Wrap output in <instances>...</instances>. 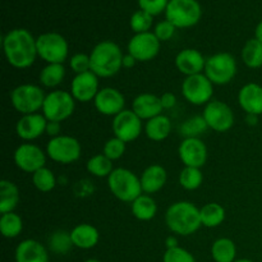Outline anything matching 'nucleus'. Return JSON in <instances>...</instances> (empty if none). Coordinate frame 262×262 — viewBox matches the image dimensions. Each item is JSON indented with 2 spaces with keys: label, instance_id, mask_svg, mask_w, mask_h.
<instances>
[{
  "label": "nucleus",
  "instance_id": "nucleus-1",
  "mask_svg": "<svg viewBox=\"0 0 262 262\" xmlns=\"http://www.w3.org/2000/svg\"><path fill=\"white\" fill-rule=\"evenodd\" d=\"M3 49L8 63L17 69L32 66L37 55L36 38L26 28H14L3 38Z\"/></svg>",
  "mask_w": 262,
  "mask_h": 262
},
{
  "label": "nucleus",
  "instance_id": "nucleus-2",
  "mask_svg": "<svg viewBox=\"0 0 262 262\" xmlns=\"http://www.w3.org/2000/svg\"><path fill=\"white\" fill-rule=\"evenodd\" d=\"M165 223L170 232L178 235H191L202 225L200 209L192 202L179 201L166 210Z\"/></svg>",
  "mask_w": 262,
  "mask_h": 262
},
{
  "label": "nucleus",
  "instance_id": "nucleus-3",
  "mask_svg": "<svg viewBox=\"0 0 262 262\" xmlns=\"http://www.w3.org/2000/svg\"><path fill=\"white\" fill-rule=\"evenodd\" d=\"M122 49L113 41H101L92 49L90 54L91 72L97 77L109 78L115 76L123 67Z\"/></svg>",
  "mask_w": 262,
  "mask_h": 262
},
{
  "label": "nucleus",
  "instance_id": "nucleus-4",
  "mask_svg": "<svg viewBox=\"0 0 262 262\" xmlns=\"http://www.w3.org/2000/svg\"><path fill=\"white\" fill-rule=\"evenodd\" d=\"M107 186L110 192L123 202L132 204L143 193L141 179L133 171L125 168H117L107 177Z\"/></svg>",
  "mask_w": 262,
  "mask_h": 262
},
{
  "label": "nucleus",
  "instance_id": "nucleus-5",
  "mask_svg": "<svg viewBox=\"0 0 262 262\" xmlns=\"http://www.w3.org/2000/svg\"><path fill=\"white\" fill-rule=\"evenodd\" d=\"M202 9L197 0H169L165 17L177 28L193 27L201 19Z\"/></svg>",
  "mask_w": 262,
  "mask_h": 262
},
{
  "label": "nucleus",
  "instance_id": "nucleus-6",
  "mask_svg": "<svg viewBox=\"0 0 262 262\" xmlns=\"http://www.w3.org/2000/svg\"><path fill=\"white\" fill-rule=\"evenodd\" d=\"M46 95L41 87L36 84L25 83L15 87L10 94V101L13 107L22 115L35 114L38 110H42Z\"/></svg>",
  "mask_w": 262,
  "mask_h": 262
},
{
  "label": "nucleus",
  "instance_id": "nucleus-7",
  "mask_svg": "<svg viewBox=\"0 0 262 262\" xmlns=\"http://www.w3.org/2000/svg\"><path fill=\"white\" fill-rule=\"evenodd\" d=\"M76 100L71 92L55 90L46 95L42 105V114L48 122H64L74 112Z\"/></svg>",
  "mask_w": 262,
  "mask_h": 262
},
{
  "label": "nucleus",
  "instance_id": "nucleus-8",
  "mask_svg": "<svg viewBox=\"0 0 262 262\" xmlns=\"http://www.w3.org/2000/svg\"><path fill=\"white\" fill-rule=\"evenodd\" d=\"M36 46L37 55L48 64H63L68 58V42L60 33H42L36 38Z\"/></svg>",
  "mask_w": 262,
  "mask_h": 262
},
{
  "label": "nucleus",
  "instance_id": "nucleus-9",
  "mask_svg": "<svg viewBox=\"0 0 262 262\" xmlns=\"http://www.w3.org/2000/svg\"><path fill=\"white\" fill-rule=\"evenodd\" d=\"M237 74V61L229 53H217L206 59L205 76L212 84H227Z\"/></svg>",
  "mask_w": 262,
  "mask_h": 262
},
{
  "label": "nucleus",
  "instance_id": "nucleus-10",
  "mask_svg": "<svg viewBox=\"0 0 262 262\" xmlns=\"http://www.w3.org/2000/svg\"><path fill=\"white\" fill-rule=\"evenodd\" d=\"M81 143L72 136L60 135L51 138L46 146V154L53 161L59 164H72L81 156Z\"/></svg>",
  "mask_w": 262,
  "mask_h": 262
},
{
  "label": "nucleus",
  "instance_id": "nucleus-11",
  "mask_svg": "<svg viewBox=\"0 0 262 262\" xmlns=\"http://www.w3.org/2000/svg\"><path fill=\"white\" fill-rule=\"evenodd\" d=\"M182 94L192 105H206L211 101L214 95V84L205 73L186 77L182 83Z\"/></svg>",
  "mask_w": 262,
  "mask_h": 262
},
{
  "label": "nucleus",
  "instance_id": "nucleus-12",
  "mask_svg": "<svg viewBox=\"0 0 262 262\" xmlns=\"http://www.w3.org/2000/svg\"><path fill=\"white\" fill-rule=\"evenodd\" d=\"M202 117L207 127L215 132H228L234 125V113L229 105L220 100H211L205 105Z\"/></svg>",
  "mask_w": 262,
  "mask_h": 262
},
{
  "label": "nucleus",
  "instance_id": "nucleus-13",
  "mask_svg": "<svg viewBox=\"0 0 262 262\" xmlns=\"http://www.w3.org/2000/svg\"><path fill=\"white\" fill-rule=\"evenodd\" d=\"M113 132L114 137L123 142H133L140 137L142 132V119L133 110H123L113 119Z\"/></svg>",
  "mask_w": 262,
  "mask_h": 262
},
{
  "label": "nucleus",
  "instance_id": "nucleus-14",
  "mask_svg": "<svg viewBox=\"0 0 262 262\" xmlns=\"http://www.w3.org/2000/svg\"><path fill=\"white\" fill-rule=\"evenodd\" d=\"M160 51V41L154 32L136 33L128 42V54L137 61H150Z\"/></svg>",
  "mask_w": 262,
  "mask_h": 262
},
{
  "label": "nucleus",
  "instance_id": "nucleus-15",
  "mask_svg": "<svg viewBox=\"0 0 262 262\" xmlns=\"http://www.w3.org/2000/svg\"><path fill=\"white\" fill-rule=\"evenodd\" d=\"M14 163L25 173H35L43 168L46 155L38 146L33 143H22L14 151Z\"/></svg>",
  "mask_w": 262,
  "mask_h": 262
},
{
  "label": "nucleus",
  "instance_id": "nucleus-16",
  "mask_svg": "<svg viewBox=\"0 0 262 262\" xmlns=\"http://www.w3.org/2000/svg\"><path fill=\"white\" fill-rule=\"evenodd\" d=\"M179 159L184 166L200 168L207 161V147L205 142L200 138H184L178 148Z\"/></svg>",
  "mask_w": 262,
  "mask_h": 262
},
{
  "label": "nucleus",
  "instance_id": "nucleus-17",
  "mask_svg": "<svg viewBox=\"0 0 262 262\" xmlns=\"http://www.w3.org/2000/svg\"><path fill=\"white\" fill-rule=\"evenodd\" d=\"M94 104L100 114L106 115V117H115L124 110L125 99L119 90L105 87L97 92Z\"/></svg>",
  "mask_w": 262,
  "mask_h": 262
},
{
  "label": "nucleus",
  "instance_id": "nucleus-18",
  "mask_svg": "<svg viewBox=\"0 0 262 262\" xmlns=\"http://www.w3.org/2000/svg\"><path fill=\"white\" fill-rule=\"evenodd\" d=\"M99 91V77L94 72L90 71L76 74V77L72 79L71 94L77 101H92Z\"/></svg>",
  "mask_w": 262,
  "mask_h": 262
},
{
  "label": "nucleus",
  "instance_id": "nucleus-19",
  "mask_svg": "<svg viewBox=\"0 0 262 262\" xmlns=\"http://www.w3.org/2000/svg\"><path fill=\"white\" fill-rule=\"evenodd\" d=\"M46 125L48 119L40 113L22 115L15 124V133L22 140L32 141L46 133Z\"/></svg>",
  "mask_w": 262,
  "mask_h": 262
},
{
  "label": "nucleus",
  "instance_id": "nucleus-20",
  "mask_svg": "<svg viewBox=\"0 0 262 262\" xmlns=\"http://www.w3.org/2000/svg\"><path fill=\"white\" fill-rule=\"evenodd\" d=\"M205 66L206 59L196 49H184L176 56V67L187 77L205 72Z\"/></svg>",
  "mask_w": 262,
  "mask_h": 262
},
{
  "label": "nucleus",
  "instance_id": "nucleus-21",
  "mask_svg": "<svg viewBox=\"0 0 262 262\" xmlns=\"http://www.w3.org/2000/svg\"><path fill=\"white\" fill-rule=\"evenodd\" d=\"M238 102L247 114H262V86L255 82L245 84L238 94Z\"/></svg>",
  "mask_w": 262,
  "mask_h": 262
},
{
  "label": "nucleus",
  "instance_id": "nucleus-22",
  "mask_svg": "<svg viewBox=\"0 0 262 262\" xmlns=\"http://www.w3.org/2000/svg\"><path fill=\"white\" fill-rule=\"evenodd\" d=\"M132 110L142 120H150L160 115L164 107L159 96L154 94H141L133 100Z\"/></svg>",
  "mask_w": 262,
  "mask_h": 262
},
{
  "label": "nucleus",
  "instance_id": "nucleus-23",
  "mask_svg": "<svg viewBox=\"0 0 262 262\" xmlns=\"http://www.w3.org/2000/svg\"><path fill=\"white\" fill-rule=\"evenodd\" d=\"M15 262H49L48 250L35 239H25L15 248Z\"/></svg>",
  "mask_w": 262,
  "mask_h": 262
},
{
  "label": "nucleus",
  "instance_id": "nucleus-24",
  "mask_svg": "<svg viewBox=\"0 0 262 262\" xmlns=\"http://www.w3.org/2000/svg\"><path fill=\"white\" fill-rule=\"evenodd\" d=\"M166 178H168V174L164 166L158 165V164L147 166L140 178L142 191L146 194L156 193L165 186Z\"/></svg>",
  "mask_w": 262,
  "mask_h": 262
},
{
  "label": "nucleus",
  "instance_id": "nucleus-25",
  "mask_svg": "<svg viewBox=\"0 0 262 262\" xmlns=\"http://www.w3.org/2000/svg\"><path fill=\"white\" fill-rule=\"evenodd\" d=\"M73 246L81 250H91L99 243V230L91 224H78L71 232Z\"/></svg>",
  "mask_w": 262,
  "mask_h": 262
},
{
  "label": "nucleus",
  "instance_id": "nucleus-26",
  "mask_svg": "<svg viewBox=\"0 0 262 262\" xmlns=\"http://www.w3.org/2000/svg\"><path fill=\"white\" fill-rule=\"evenodd\" d=\"M171 132V122L166 115H158L147 120L145 125V133L151 141L160 142L166 140Z\"/></svg>",
  "mask_w": 262,
  "mask_h": 262
},
{
  "label": "nucleus",
  "instance_id": "nucleus-27",
  "mask_svg": "<svg viewBox=\"0 0 262 262\" xmlns=\"http://www.w3.org/2000/svg\"><path fill=\"white\" fill-rule=\"evenodd\" d=\"M19 202V189L13 182L3 179L0 182V212H13Z\"/></svg>",
  "mask_w": 262,
  "mask_h": 262
},
{
  "label": "nucleus",
  "instance_id": "nucleus-28",
  "mask_svg": "<svg viewBox=\"0 0 262 262\" xmlns=\"http://www.w3.org/2000/svg\"><path fill=\"white\" fill-rule=\"evenodd\" d=\"M158 212V205L150 194H141L132 202V214L141 222L154 219Z\"/></svg>",
  "mask_w": 262,
  "mask_h": 262
},
{
  "label": "nucleus",
  "instance_id": "nucleus-29",
  "mask_svg": "<svg viewBox=\"0 0 262 262\" xmlns=\"http://www.w3.org/2000/svg\"><path fill=\"white\" fill-rule=\"evenodd\" d=\"M211 256L215 262H234L237 257L235 243L229 238H219L212 243Z\"/></svg>",
  "mask_w": 262,
  "mask_h": 262
},
{
  "label": "nucleus",
  "instance_id": "nucleus-30",
  "mask_svg": "<svg viewBox=\"0 0 262 262\" xmlns=\"http://www.w3.org/2000/svg\"><path fill=\"white\" fill-rule=\"evenodd\" d=\"M201 223L206 228H216L225 220V209L220 204L210 202L200 209Z\"/></svg>",
  "mask_w": 262,
  "mask_h": 262
},
{
  "label": "nucleus",
  "instance_id": "nucleus-31",
  "mask_svg": "<svg viewBox=\"0 0 262 262\" xmlns=\"http://www.w3.org/2000/svg\"><path fill=\"white\" fill-rule=\"evenodd\" d=\"M242 60L248 68L257 69L262 67V42L251 38L242 49Z\"/></svg>",
  "mask_w": 262,
  "mask_h": 262
},
{
  "label": "nucleus",
  "instance_id": "nucleus-32",
  "mask_svg": "<svg viewBox=\"0 0 262 262\" xmlns=\"http://www.w3.org/2000/svg\"><path fill=\"white\" fill-rule=\"evenodd\" d=\"M66 77V68L63 64H48L40 72V82L48 89L59 86Z\"/></svg>",
  "mask_w": 262,
  "mask_h": 262
},
{
  "label": "nucleus",
  "instance_id": "nucleus-33",
  "mask_svg": "<svg viewBox=\"0 0 262 262\" xmlns=\"http://www.w3.org/2000/svg\"><path fill=\"white\" fill-rule=\"evenodd\" d=\"M23 229V222L22 217L15 212H8V214H3L0 217V232H2L3 237L12 238L18 237L22 233Z\"/></svg>",
  "mask_w": 262,
  "mask_h": 262
},
{
  "label": "nucleus",
  "instance_id": "nucleus-34",
  "mask_svg": "<svg viewBox=\"0 0 262 262\" xmlns=\"http://www.w3.org/2000/svg\"><path fill=\"white\" fill-rule=\"evenodd\" d=\"M86 168L90 174H92L95 177H99V178L109 177L112 174V171L114 170V168H113V161L110 159H107L104 154L92 156L87 161Z\"/></svg>",
  "mask_w": 262,
  "mask_h": 262
},
{
  "label": "nucleus",
  "instance_id": "nucleus-35",
  "mask_svg": "<svg viewBox=\"0 0 262 262\" xmlns=\"http://www.w3.org/2000/svg\"><path fill=\"white\" fill-rule=\"evenodd\" d=\"M202 182H204V174L200 168L184 166L179 174V183L187 191H194L201 186Z\"/></svg>",
  "mask_w": 262,
  "mask_h": 262
},
{
  "label": "nucleus",
  "instance_id": "nucleus-36",
  "mask_svg": "<svg viewBox=\"0 0 262 262\" xmlns=\"http://www.w3.org/2000/svg\"><path fill=\"white\" fill-rule=\"evenodd\" d=\"M32 182L33 186L36 187V189H38L40 192H50L55 188L56 186V178L54 176L53 171L48 168H41L37 171L32 174Z\"/></svg>",
  "mask_w": 262,
  "mask_h": 262
},
{
  "label": "nucleus",
  "instance_id": "nucleus-37",
  "mask_svg": "<svg viewBox=\"0 0 262 262\" xmlns=\"http://www.w3.org/2000/svg\"><path fill=\"white\" fill-rule=\"evenodd\" d=\"M72 247H73V242H72L71 233H67L64 230H58V232L53 233L51 237L49 238V248L54 253L66 255V253L71 251Z\"/></svg>",
  "mask_w": 262,
  "mask_h": 262
},
{
  "label": "nucleus",
  "instance_id": "nucleus-38",
  "mask_svg": "<svg viewBox=\"0 0 262 262\" xmlns=\"http://www.w3.org/2000/svg\"><path fill=\"white\" fill-rule=\"evenodd\" d=\"M207 124L205 122L204 117H200V115H196V117H192L189 119H187L183 124L181 125V135L183 136L184 138H199L200 135L205 133L207 130Z\"/></svg>",
  "mask_w": 262,
  "mask_h": 262
},
{
  "label": "nucleus",
  "instance_id": "nucleus-39",
  "mask_svg": "<svg viewBox=\"0 0 262 262\" xmlns=\"http://www.w3.org/2000/svg\"><path fill=\"white\" fill-rule=\"evenodd\" d=\"M152 19L154 17L151 14H148L145 10H137V12L133 13V15L130 17V28L132 31H135L136 33H143V32H150V28L152 26Z\"/></svg>",
  "mask_w": 262,
  "mask_h": 262
},
{
  "label": "nucleus",
  "instance_id": "nucleus-40",
  "mask_svg": "<svg viewBox=\"0 0 262 262\" xmlns=\"http://www.w3.org/2000/svg\"><path fill=\"white\" fill-rule=\"evenodd\" d=\"M125 152V142H123L122 140L117 137H113L110 140H107L105 142L104 148H102V154L106 156L107 159H110L112 161L118 160V159L122 158Z\"/></svg>",
  "mask_w": 262,
  "mask_h": 262
},
{
  "label": "nucleus",
  "instance_id": "nucleus-41",
  "mask_svg": "<svg viewBox=\"0 0 262 262\" xmlns=\"http://www.w3.org/2000/svg\"><path fill=\"white\" fill-rule=\"evenodd\" d=\"M164 262H196L194 260L193 255L191 252H188L187 250L184 248L177 247L174 248H168L164 253V257H163Z\"/></svg>",
  "mask_w": 262,
  "mask_h": 262
},
{
  "label": "nucleus",
  "instance_id": "nucleus-42",
  "mask_svg": "<svg viewBox=\"0 0 262 262\" xmlns=\"http://www.w3.org/2000/svg\"><path fill=\"white\" fill-rule=\"evenodd\" d=\"M169 0H138L140 9L145 10V12H147L152 17L165 12Z\"/></svg>",
  "mask_w": 262,
  "mask_h": 262
},
{
  "label": "nucleus",
  "instance_id": "nucleus-43",
  "mask_svg": "<svg viewBox=\"0 0 262 262\" xmlns=\"http://www.w3.org/2000/svg\"><path fill=\"white\" fill-rule=\"evenodd\" d=\"M69 66H71L72 71L76 74L84 73V72L91 71V60H90V55L87 54H74L71 58L69 61Z\"/></svg>",
  "mask_w": 262,
  "mask_h": 262
},
{
  "label": "nucleus",
  "instance_id": "nucleus-44",
  "mask_svg": "<svg viewBox=\"0 0 262 262\" xmlns=\"http://www.w3.org/2000/svg\"><path fill=\"white\" fill-rule=\"evenodd\" d=\"M177 27L171 22H169L168 19L161 20L158 25L155 26V30H154V33H155L156 37L159 38V41H169L176 33Z\"/></svg>",
  "mask_w": 262,
  "mask_h": 262
},
{
  "label": "nucleus",
  "instance_id": "nucleus-45",
  "mask_svg": "<svg viewBox=\"0 0 262 262\" xmlns=\"http://www.w3.org/2000/svg\"><path fill=\"white\" fill-rule=\"evenodd\" d=\"M160 100H161V104H163L164 109H171V107L176 106V104H177L176 95L171 94V92H165L164 95H161Z\"/></svg>",
  "mask_w": 262,
  "mask_h": 262
},
{
  "label": "nucleus",
  "instance_id": "nucleus-46",
  "mask_svg": "<svg viewBox=\"0 0 262 262\" xmlns=\"http://www.w3.org/2000/svg\"><path fill=\"white\" fill-rule=\"evenodd\" d=\"M60 129H61L60 123L48 122V125H46V133H48V135L50 136L51 138L60 136V135H59V133H60Z\"/></svg>",
  "mask_w": 262,
  "mask_h": 262
},
{
  "label": "nucleus",
  "instance_id": "nucleus-47",
  "mask_svg": "<svg viewBox=\"0 0 262 262\" xmlns=\"http://www.w3.org/2000/svg\"><path fill=\"white\" fill-rule=\"evenodd\" d=\"M136 63H137V60H136L130 54H127V55H124V58H123V68H133V67L136 66Z\"/></svg>",
  "mask_w": 262,
  "mask_h": 262
},
{
  "label": "nucleus",
  "instance_id": "nucleus-48",
  "mask_svg": "<svg viewBox=\"0 0 262 262\" xmlns=\"http://www.w3.org/2000/svg\"><path fill=\"white\" fill-rule=\"evenodd\" d=\"M255 38L258 40L260 42H262V20L256 26V30H255Z\"/></svg>",
  "mask_w": 262,
  "mask_h": 262
},
{
  "label": "nucleus",
  "instance_id": "nucleus-49",
  "mask_svg": "<svg viewBox=\"0 0 262 262\" xmlns=\"http://www.w3.org/2000/svg\"><path fill=\"white\" fill-rule=\"evenodd\" d=\"M257 118H258V115L247 114V118H246V119H247L248 124H250V125H255V124H257Z\"/></svg>",
  "mask_w": 262,
  "mask_h": 262
},
{
  "label": "nucleus",
  "instance_id": "nucleus-50",
  "mask_svg": "<svg viewBox=\"0 0 262 262\" xmlns=\"http://www.w3.org/2000/svg\"><path fill=\"white\" fill-rule=\"evenodd\" d=\"M177 239L176 238L173 237V235H171V237H169V238H166V246H168V248H174V247H177Z\"/></svg>",
  "mask_w": 262,
  "mask_h": 262
},
{
  "label": "nucleus",
  "instance_id": "nucleus-51",
  "mask_svg": "<svg viewBox=\"0 0 262 262\" xmlns=\"http://www.w3.org/2000/svg\"><path fill=\"white\" fill-rule=\"evenodd\" d=\"M234 262H253V261L248 260V258H241V260H235Z\"/></svg>",
  "mask_w": 262,
  "mask_h": 262
},
{
  "label": "nucleus",
  "instance_id": "nucleus-52",
  "mask_svg": "<svg viewBox=\"0 0 262 262\" xmlns=\"http://www.w3.org/2000/svg\"><path fill=\"white\" fill-rule=\"evenodd\" d=\"M84 262H101V261L96 260V258H90V260H86Z\"/></svg>",
  "mask_w": 262,
  "mask_h": 262
}]
</instances>
